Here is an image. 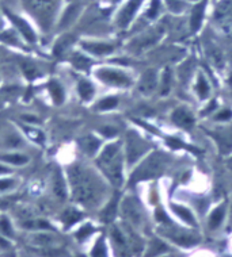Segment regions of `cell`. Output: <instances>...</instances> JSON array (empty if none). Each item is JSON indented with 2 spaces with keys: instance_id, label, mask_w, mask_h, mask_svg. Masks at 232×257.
<instances>
[{
  "instance_id": "9c48e42d",
  "label": "cell",
  "mask_w": 232,
  "mask_h": 257,
  "mask_svg": "<svg viewBox=\"0 0 232 257\" xmlns=\"http://www.w3.org/2000/svg\"><path fill=\"white\" fill-rule=\"evenodd\" d=\"M173 120H174L178 126L185 128L192 127L193 123H194V118H193V115L188 110H185V108H178V110H175L174 114H173Z\"/></svg>"
},
{
  "instance_id": "4316f807",
  "label": "cell",
  "mask_w": 232,
  "mask_h": 257,
  "mask_svg": "<svg viewBox=\"0 0 232 257\" xmlns=\"http://www.w3.org/2000/svg\"><path fill=\"white\" fill-rule=\"evenodd\" d=\"M14 180H0V190H5V188H10L13 187Z\"/></svg>"
},
{
  "instance_id": "83f0119b",
  "label": "cell",
  "mask_w": 232,
  "mask_h": 257,
  "mask_svg": "<svg viewBox=\"0 0 232 257\" xmlns=\"http://www.w3.org/2000/svg\"><path fill=\"white\" fill-rule=\"evenodd\" d=\"M0 172H9V169L5 168V167H0Z\"/></svg>"
},
{
  "instance_id": "d4e9b609",
  "label": "cell",
  "mask_w": 232,
  "mask_h": 257,
  "mask_svg": "<svg viewBox=\"0 0 232 257\" xmlns=\"http://www.w3.org/2000/svg\"><path fill=\"white\" fill-rule=\"evenodd\" d=\"M9 227H10V223H9V221L6 219V218L0 219V229H2V231H5L6 234H10V233H11V230H10Z\"/></svg>"
},
{
  "instance_id": "484cf974",
  "label": "cell",
  "mask_w": 232,
  "mask_h": 257,
  "mask_svg": "<svg viewBox=\"0 0 232 257\" xmlns=\"http://www.w3.org/2000/svg\"><path fill=\"white\" fill-rule=\"evenodd\" d=\"M232 116V112L229 110H224L220 112L219 115L216 116V119L217 120H225V119H229Z\"/></svg>"
},
{
  "instance_id": "5b68a950",
  "label": "cell",
  "mask_w": 232,
  "mask_h": 257,
  "mask_svg": "<svg viewBox=\"0 0 232 257\" xmlns=\"http://www.w3.org/2000/svg\"><path fill=\"white\" fill-rule=\"evenodd\" d=\"M97 76L102 80L103 83L117 87H128L130 84L129 76L117 71V69H109V68H101L97 71Z\"/></svg>"
},
{
  "instance_id": "5bb4252c",
  "label": "cell",
  "mask_w": 232,
  "mask_h": 257,
  "mask_svg": "<svg viewBox=\"0 0 232 257\" xmlns=\"http://www.w3.org/2000/svg\"><path fill=\"white\" fill-rule=\"evenodd\" d=\"M78 91H79L81 96L85 100H90V99L93 98V95H94V87L89 81H81L79 87H78Z\"/></svg>"
},
{
  "instance_id": "8992f818",
  "label": "cell",
  "mask_w": 232,
  "mask_h": 257,
  "mask_svg": "<svg viewBox=\"0 0 232 257\" xmlns=\"http://www.w3.org/2000/svg\"><path fill=\"white\" fill-rule=\"evenodd\" d=\"M145 149H147V145L140 138L136 137L134 134H129L128 144H126V153H128L129 164H133L134 161L145 152Z\"/></svg>"
},
{
  "instance_id": "e0dca14e",
  "label": "cell",
  "mask_w": 232,
  "mask_h": 257,
  "mask_svg": "<svg viewBox=\"0 0 232 257\" xmlns=\"http://www.w3.org/2000/svg\"><path fill=\"white\" fill-rule=\"evenodd\" d=\"M50 92H52V96H53L54 102L58 103V104L63 102V98H64L63 88H61L57 83H52V84H50Z\"/></svg>"
},
{
  "instance_id": "d6986e66",
  "label": "cell",
  "mask_w": 232,
  "mask_h": 257,
  "mask_svg": "<svg viewBox=\"0 0 232 257\" xmlns=\"http://www.w3.org/2000/svg\"><path fill=\"white\" fill-rule=\"evenodd\" d=\"M117 100L116 98H105L103 100H101L98 104L99 110H110V108H114L117 106Z\"/></svg>"
},
{
  "instance_id": "603a6c76",
  "label": "cell",
  "mask_w": 232,
  "mask_h": 257,
  "mask_svg": "<svg viewBox=\"0 0 232 257\" xmlns=\"http://www.w3.org/2000/svg\"><path fill=\"white\" fill-rule=\"evenodd\" d=\"M114 211H116V202H113V203L109 204V207L106 208V211H105V217H106V219H112L113 215H114Z\"/></svg>"
},
{
  "instance_id": "9a60e30c",
  "label": "cell",
  "mask_w": 232,
  "mask_h": 257,
  "mask_svg": "<svg viewBox=\"0 0 232 257\" xmlns=\"http://www.w3.org/2000/svg\"><path fill=\"white\" fill-rule=\"evenodd\" d=\"M0 160L14 165H22L27 163V157L23 155H3L0 156Z\"/></svg>"
},
{
  "instance_id": "30bf717a",
  "label": "cell",
  "mask_w": 232,
  "mask_h": 257,
  "mask_svg": "<svg viewBox=\"0 0 232 257\" xmlns=\"http://www.w3.org/2000/svg\"><path fill=\"white\" fill-rule=\"evenodd\" d=\"M83 48L90 53L97 54V56H105V54H109L114 50L113 45L103 44V42H89V44L86 42V44H83Z\"/></svg>"
},
{
  "instance_id": "52a82bcc",
  "label": "cell",
  "mask_w": 232,
  "mask_h": 257,
  "mask_svg": "<svg viewBox=\"0 0 232 257\" xmlns=\"http://www.w3.org/2000/svg\"><path fill=\"white\" fill-rule=\"evenodd\" d=\"M143 3V0H129L125 5V7L122 9L118 18H117V23L120 27H126L130 23V21L133 19V17L137 13V10L140 9V6Z\"/></svg>"
},
{
  "instance_id": "4fadbf2b",
  "label": "cell",
  "mask_w": 232,
  "mask_h": 257,
  "mask_svg": "<svg viewBox=\"0 0 232 257\" xmlns=\"http://www.w3.org/2000/svg\"><path fill=\"white\" fill-rule=\"evenodd\" d=\"M82 147H83V149H85L87 153L93 155V153H95V152L98 151L99 140L91 137V136H87V137L82 141Z\"/></svg>"
},
{
  "instance_id": "cb8c5ba5",
  "label": "cell",
  "mask_w": 232,
  "mask_h": 257,
  "mask_svg": "<svg viewBox=\"0 0 232 257\" xmlns=\"http://www.w3.org/2000/svg\"><path fill=\"white\" fill-rule=\"evenodd\" d=\"M159 0H153L151 5V9H149V13H148V17H155L158 14V10H159Z\"/></svg>"
},
{
  "instance_id": "44dd1931",
  "label": "cell",
  "mask_w": 232,
  "mask_h": 257,
  "mask_svg": "<svg viewBox=\"0 0 232 257\" xmlns=\"http://www.w3.org/2000/svg\"><path fill=\"white\" fill-rule=\"evenodd\" d=\"M73 64H75V67L81 68V69H87L90 61L87 58L82 57V56H76V57L73 58Z\"/></svg>"
},
{
  "instance_id": "7402d4cb",
  "label": "cell",
  "mask_w": 232,
  "mask_h": 257,
  "mask_svg": "<svg viewBox=\"0 0 232 257\" xmlns=\"http://www.w3.org/2000/svg\"><path fill=\"white\" fill-rule=\"evenodd\" d=\"M175 211H177V213L179 214V215H182V218H185V219H186V221H189V222H192L193 223V218H192V214L189 213L188 210H186V208H183V207H175Z\"/></svg>"
},
{
  "instance_id": "f546056e",
  "label": "cell",
  "mask_w": 232,
  "mask_h": 257,
  "mask_svg": "<svg viewBox=\"0 0 232 257\" xmlns=\"http://www.w3.org/2000/svg\"><path fill=\"white\" fill-rule=\"evenodd\" d=\"M113 2H118V0H113Z\"/></svg>"
},
{
  "instance_id": "8fae6325",
  "label": "cell",
  "mask_w": 232,
  "mask_h": 257,
  "mask_svg": "<svg viewBox=\"0 0 232 257\" xmlns=\"http://www.w3.org/2000/svg\"><path fill=\"white\" fill-rule=\"evenodd\" d=\"M155 85H157V79H155L153 72H148V73H145V75L143 76V80H141V83H140V89H141L143 92L149 93L151 91H153Z\"/></svg>"
},
{
  "instance_id": "3957f363",
  "label": "cell",
  "mask_w": 232,
  "mask_h": 257,
  "mask_svg": "<svg viewBox=\"0 0 232 257\" xmlns=\"http://www.w3.org/2000/svg\"><path fill=\"white\" fill-rule=\"evenodd\" d=\"M29 13L36 18L42 29L49 30L53 25L54 15L60 0H23Z\"/></svg>"
},
{
  "instance_id": "2e32d148",
  "label": "cell",
  "mask_w": 232,
  "mask_h": 257,
  "mask_svg": "<svg viewBox=\"0 0 232 257\" xmlns=\"http://www.w3.org/2000/svg\"><path fill=\"white\" fill-rule=\"evenodd\" d=\"M223 215H224V206H220L214 210L212 215H210V219H209V226L210 229H216V227L219 226L220 222L223 219Z\"/></svg>"
},
{
  "instance_id": "7a4b0ae2",
  "label": "cell",
  "mask_w": 232,
  "mask_h": 257,
  "mask_svg": "<svg viewBox=\"0 0 232 257\" xmlns=\"http://www.w3.org/2000/svg\"><path fill=\"white\" fill-rule=\"evenodd\" d=\"M97 164L113 184L120 186L122 182V159L118 144L107 145L105 151L99 155Z\"/></svg>"
},
{
  "instance_id": "6da1fadb",
  "label": "cell",
  "mask_w": 232,
  "mask_h": 257,
  "mask_svg": "<svg viewBox=\"0 0 232 257\" xmlns=\"http://www.w3.org/2000/svg\"><path fill=\"white\" fill-rule=\"evenodd\" d=\"M69 182L78 202L90 207L99 203L105 187L91 169L83 165H73L69 169Z\"/></svg>"
},
{
  "instance_id": "ffe728a7",
  "label": "cell",
  "mask_w": 232,
  "mask_h": 257,
  "mask_svg": "<svg viewBox=\"0 0 232 257\" xmlns=\"http://www.w3.org/2000/svg\"><path fill=\"white\" fill-rule=\"evenodd\" d=\"M54 192L57 194L58 196H64L65 194V187H64V183H63V179L58 176L57 180L54 182Z\"/></svg>"
},
{
  "instance_id": "7c38bea8",
  "label": "cell",
  "mask_w": 232,
  "mask_h": 257,
  "mask_svg": "<svg viewBox=\"0 0 232 257\" xmlns=\"http://www.w3.org/2000/svg\"><path fill=\"white\" fill-rule=\"evenodd\" d=\"M206 2H202V5H198L197 7H194V10L192 11V27L193 30H197L201 25V21H202V17H204V10H205Z\"/></svg>"
},
{
  "instance_id": "f1b7e54d",
  "label": "cell",
  "mask_w": 232,
  "mask_h": 257,
  "mask_svg": "<svg viewBox=\"0 0 232 257\" xmlns=\"http://www.w3.org/2000/svg\"><path fill=\"white\" fill-rule=\"evenodd\" d=\"M2 26H3V23H2V17H0V29H2Z\"/></svg>"
},
{
  "instance_id": "ba28073f",
  "label": "cell",
  "mask_w": 232,
  "mask_h": 257,
  "mask_svg": "<svg viewBox=\"0 0 232 257\" xmlns=\"http://www.w3.org/2000/svg\"><path fill=\"white\" fill-rule=\"evenodd\" d=\"M6 14L9 15V18L11 19V22H14V25L17 26V29L21 31V34H22L29 42H36V33L33 31L32 27L29 26V23H27L26 21H23L22 18H19V17L14 15V14H10L9 11H6Z\"/></svg>"
},
{
  "instance_id": "ac0fdd59",
  "label": "cell",
  "mask_w": 232,
  "mask_h": 257,
  "mask_svg": "<svg viewBox=\"0 0 232 257\" xmlns=\"http://www.w3.org/2000/svg\"><path fill=\"white\" fill-rule=\"evenodd\" d=\"M208 92H209L208 83H206L205 77H202V75H201L200 79H198V95H200L201 99H205Z\"/></svg>"
},
{
  "instance_id": "277c9868",
  "label": "cell",
  "mask_w": 232,
  "mask_h": 257,
  "mask_svg": "<svg viewBox=\"0 0 232 257\" xmlns=\"http://www.w3.org/2000/svg\"><path fill=\"white\" fill-rule=\"evenodd\" d=\"M165 165V161L161 155H153L149 159L145 160L141 167L134 172V179H148L152 176H157L162 172Z\"/></svg>"
}]
</instances>
